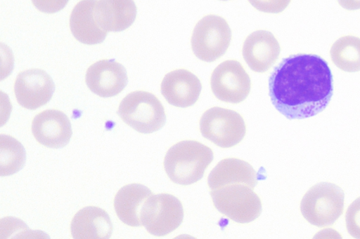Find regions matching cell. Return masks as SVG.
Masks as SVG:
<instances>
[{
	"label": "cell",
	"instance_id": "obj_9",
	"mask_svg": "<svg viewBox=\"0 0 360 239\" xmlns=\"http://www.w3.org/2000/svg\"><path fill=\"white\" fill-rule=\"evenodd\" d=\"M210 86L219 100L238 104L246 99L251 88L250 78L237 60H229L220 63L212 71Z\"/></svg>",
	"mask_w": 360,
	"mask_h": 239
},
{
	"label": "cell",
	"instance_id": "obj_22",
	"mask_svg": "<svg viewBox=\"0 0 360 239\" xmlns=\"http://www.w3.org/2000/svg\"><path fill=\"white\" fill-rule=\"evenodd\" d=\"M345 224L349 234L352 238L360 239V196L347 207Z\"/></svg>",
	"mask_w": 360,
	"mask_h": 239
},
{
	"label": "cell",
	"instance_id": "obj_20",
	"mask_svg": "<svg viewBox=\"0 0 360 239\" xmlns=\"http://www.w3.org/2000/svg\"><path fill=\"white\" fill-rule=\"evenodd\" d=\"M330 55L334 64L341 70L360 71V38L352 35L339 38L332 45Z\"/></svg>",
	"mask_w": 360,
	"mask_h": 239
},
{
	"label": "cell",
	"instance_id": "obj_1",
	"mask_svg": "<svg viewBox=\"0 0 360 239\" xmlns=\"http://www.w3.org/2000/svg\"><path fill=\"white\" fill-rule=\"evenodd\" d=\"M273 105L288 119L309 118L321 112L333 95V75L327 62L314 54L283 58L269 78Z\"/></svg>",
	"mask_w": 360,
	"mask_h": 239
},
{
	"label": "cell",
	"instance_id": "obj_17",
	"mask_svg": "<svg viewBox=\"0 0 360 239\" xmlns=\"http://www.w3.org/2000/svg\"><path fill=\"white\" fill-rule=\"evenodd\" d=\"M95 15L103 30L121 32L134 22L136 6L134 0H97Z\"/></svg>",
	"mask_w": 360,
	"mask_h": 239
},
{
	"label": "cell",
	"instance_id": "obj_15",
	"mask_svg": "<svg viewBox=\"0 0 360 239\" xmlns=\"http://www.w3.org/2000/svg\"><path fill=\"white\" fill-rule=\"evenodd\" d=\"M70 231L75 239H106L111 236L112 224L104 210L88 206L75 214L71 221Z\"/></svg>",
	"mask_w": 360,
	"mask_h": 239
},
{
	"label": "cell",
	"instance_id": "obj_7",
	"mask_svg": "<svg viewBox=\"0 0 360 239\" xmlns=\"http://www.w3.org/2000/svg\"><path fill=\"white\" fill-rule=\"evenodd\" d=\"M202 135L221 148L236 146L244 138L246 126L236 111L219 107L206 110L200 119Z\"/></svg>",
	"mask_w": 360,
	"mask_h": 239
},
{
	"label": "cell",
	"instance_id": "obj_21",
	"mask_svg": "<svg viewBox=\"0 0 360 239\" xmlns=\"http://www.w3.org/2000/svg\"><path fill=\"white\" fill-rule=\"evenodd\" d=\"M1 175L8 176L18 172L24 165L26 155L22 144L13 137L1 135Z\"/></svg>",
	"mask_w": 360,
	"mask_h": 239
},
{
	"label": "cell",
	"instance_id": "obj_10",
	"mask_svg": "<svg viewBox=\"0 0 360 239\" xmlns=\"http://www.w3.org/2000/svg\"><path fill=\"white\" fill-rule=\"evenodd\" d=\"M54 90L51 76L40 69L20 72L14 83V93L18 104L32 110L46 104L51 99Z\"/></svg>",
	"mask_w": 360,
	"mask_h": 239
},
{
	"label": "cell",
	"instance_id": "obj_19",
	"mask_svg": "<svg viewBox=\"0 0 360 239\" xmlns=\"http://www.w3.org/2000/svg\"><path fill=\"white\" fill-rule=\"evenodd\" d=\"M152 194V191L143 184L134 183L124 186L114 198L117 216L128 226H142L141 212L144 203Z\"/></svg>",
	"mask_w": 360,
	"mask_h": 239
},
{
	"label": "cell",
	"instance_id": "obj_14",
	"mask_svg": "<svg viewBox=\"0 0 360 239\" xmlns=\"http://www.w3.org/2000/svg\"><path fill=\"white\" fill-rule=\"evenodd\" d=\"M160 89L169 104L176 107L186 108L198 101L202 84L200 79L190 71L178 69L164 76Z\"/></svg>",
	"mask_w": 360,
	"mask_h": 239
},
{
	"label": "cell",
	"instance_id": "obj_12",
	"mask_svg": "<svg viewBox=\"0 0 360 239\" xmlns=\"http://www.w3.org/2000/svg\"><path fill=\"white\" fill-rule=\"evenodd\" d=\"M32 132L39 144L50 148L65 146L72 133L68 116L57 109H47L37 114L32 122Z\"/></svg>",
	"mask_w": 360,
	"mask_h": 239
},
{
	"label": "cell",
	"instance_id": "obj_23",
	"mask_svg": "<svg viewBox=\"0 0 360 239\" xmlns=\"http://www.w3.org/2000/svg\"><path fill=\"white\" fill-rule=\"evenodd\" d=\"M257 11L267 13H279L283 11L291 0H248Z\"/></svg>",
	"mask_w": 360,
	"mask_h": 239
},
{
	"label": "cell",
	"instance_id": "obj_2",
	"mask_svg": "<svg viewBox=\"0 0 360 239\" xmlns=\"http://www.w3.org/2000/svg\"><path fill=\"white\" fill-rule=\"evenodd\" d=\"M214 158L212 150L195 140H184L172 146L164 158V168L175 184L190 185L198 182Z\"/></svg>",
	"mask_w": 360,
	"mask_h": 239
},
{
	"label": "cell",
	"instance_id": "obj_16",
	"mask_svg": "<svg viewBox=\"0 0 360 239\" xmlns=\"http://www.w3.org/2000/svg\"><path fill=\"white\" fill-rule=\"evenodd\" d=\"M97 0H81L73 8L70 17V27L79 42L94 45L104 41L107 32L98 25L95 15Z\"/></svg>",
	"mask_w": 360,
	"mask_h": 239
},
{
	"label": "cell",
	"instance_id": "obj_4",
	"mask_svg": "<svg viewBox=\"0 0 360 239\" xmlns=\"http://www.w3.org/2000/svg\"><path fill=\"white\" fill-rule=\"evenodd\" d=\"M117 114L126 124L144 134L158 131L166 121L160 101L153 94L143 90L131 92L124 97Z\"/></svg>",
	"mask_w": 360,
	"mask_h": 239
},
{
	"label": "cell",
	"instance_id": "obj_11",
	"mask_svg": "<svg viewBox=\"0 0 360 239\" xmlns=\"http://www.w3.org/2000/svg\"><path fill=\"white\" fill-rule=\"evenodd\" d=\"M85 80L94 93L102 97H110L118 95L125 88L127 74L120 63L103 59L87 69Z\"/></svg>",
	"mask_w": 360,
	"mask_h": 239
},
{
	"label": "cell",
	"instance_id": "obj_26",
	"mask_svg": "<svg viewBox=\"0 0 360 239\" xmlns=\"http://www.w3.org/2000/svg\"><path fill=\"white\" fill-rule=\"evenodd\" d=\"M220 1H229V0H220Z\"/></svg>",
	"mask_w": 360,
	"mask_h": 239
},
{
	"label": "cell",
	"instance_id": "obj_18",
	"mask_svg": "<svg viewBox=\"0 0 360 239\" xmlns=\"http://www.w3.org/2000/svg\"><path fill=\"white\" fill-rule=\"evenodd\" d=\"M257 173L250 164L236 158H224L210 172L207 185L210 191L229 184H243L255 189Z\"/></svg>",
	"mask_w": 360,
	"mask_h": 239
},
{
	"label": "cell",
	"instance_id": "obj_5",
	"mask_svg": "<svg viewBox=\"0 0 360 239\" xmlns=\"http://www.w3.org/2000/svg\"><path fill=\"white\" fill-rule=\"evenodd\" d=\"M253 189L247 184H234L210 191V195L219 212L237 223L247 224L262 212L261 200Z\"/></svg>",
	"mask_w": 360,
	"mask_h": 239
},
{
	"label": "cell",
	"instance_id": "obj_8",
	"mask_svg": "<svg viewBox=\"0 0 360 239\" xmlns=\"http://www.w3.org/2000/svg\"><path fill=\"white\" fill-rule=\"evenodd\" d=\"M183 219L181 201L166 193L152 194L144 203L141 212L142 226L155 236H164L176 230Z\"/></svg>",
	"mask_w": 360,
	"mask_h": 239
},
{
	"label": "cell",
	"instance_id": "obj_3",
	"mask_svg": "<svg viewBox=\"0 0 360 239\" xmlns=\"http://www.w3.org/2000/svg\"><path fill=\"white\" fill-rule=\"evenodd\" d=\"M345 193L338 185L321 182L311 186L300 203L303 217L311 224L325 227L333 224L342 214Z\"/></svg>",
	"mask_w": 360,
	"mask_h": 239
},
{
	"label": "cell",
	"instance_id": "obj_25",
	"mask_svg": "<svg viewBox=\"0 0 360 239\" xmlns=\"http://www.w3.org/2000/svg\"><path fill=\"white\" fill-rule=\"evenodd\" d=\"M338 2L342 8L349 11L360 9V0H338Z\"/></svg>",
	"mask_w": 360,
	"mask_h": 239
},
{
	"label": "cell",
	"instance_id": "obj_13",
	"mask_svg": "<svg viewBox=\"0 0 360 239\" xmlns=\"http://www.w3.org/2000/svg\"><path fill=\"white\" fill-rule=\"evenodd\" d=\"M281 46L274 35L266 30H257L243 42L242 54L248 67L254 71L264 73L278 60Z\"/></svg>",
	"mask_w": 360,
	"mask_h": 239
},
{
	"label": "cell",
	"instance_id": "obj_6",
	"mask_svg": "<svg viewBox=\"0 0 360 239\" xmlns=\"http://www.w3.org/2000/svg\"><path fill=\"white\" fill-rule=\"evenodd\" d=\"M231 40L227 21L217 15H207L195 25L191 35V48L200 60L212 62L226 52Z\"/></svg>",
	"mask_w": 360,
	"mask_h": 239
},
{
	"label": "cell",
	"instance_id": "obj_24",
	"mask_svg": "<svg viewBox=\"0 0 360 239\" xmlns=\"http://www.w3.org/2000/svg\"><path fill=\"white\" fill-rule=\"evenodd\" d=\"M69 0H32L33 5L39 11L54 13L62 10Z\"/></svg>",
	"mask_w": 360,
	"mask_h": 239
}]
</instances>
